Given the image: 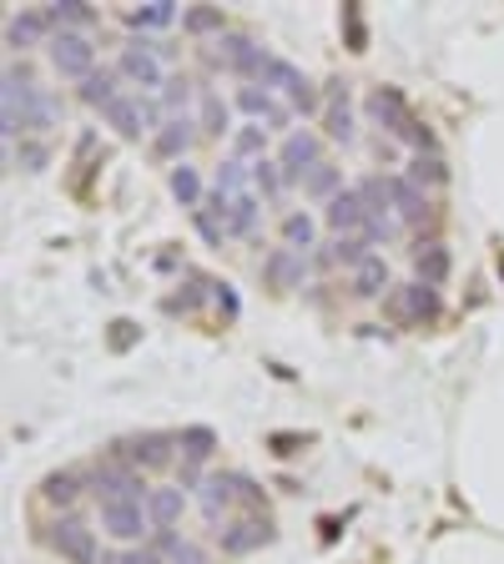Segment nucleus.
<instances>
[{"instance_id":"nucleus-13","label":"nucleus","mask_w":504,"mask_h":564,"mask_svg":"<svg viewBox=\"0 0 504 564\" xmlns=\"http://www.w3.org/2000/svg\"><path fill=\"white\" fill-rule=\"evenodd\" d=\"M318 162H329V156H323V141H318L313 131H288V137H282L278 166H282V176H288V187H293V182L303 187Z\"/></svg>"},{"instance_id":"nucleus-46","label":"nucleus","mask_w":504,"mask_h":564,"mask_svg":"<svg viewBox=\"0 0 504 564\" xmlns=\"http://www.w3.org/2000/svg\"><path fill=\"white\" fill-rule=\"evenodd\" d=\"M101 564H167L152 544H137V550H106Z\"/></svg>"},{"instance_id":"nucleus-6","label":"nucleus","mask_w":504,"mask_h":564,"mask_svg":"<svg viewBox=\"0 0 504 564\" xmlns=\"http://www.w3.org/2000/svg\"><path fill=\"white\" fill-rule=\"evenodd\" d=\"M86 489L96 494V505H106V499H147L152 494V484H147V474L131 469V464H121V458H96L92 469H86Z\"/></svg>"},{"instance_id":"nucleus-28","label":"nucleus","mask_w":504,"mask_h":564,"mask_svg":"<svg viewBox=\"0 0 504 564\" xmlns=\"http://www.w3.org/2000/svg\"><path fill=\"white\" fill-rule=\"evenodd\" d=\"M212 192H223V197H243V192H253V162L227 156V162L212 172Z\"/></svg>"},{"instance_id":"nucleus-1","label":"nucleus","mask_w":504,"mask_h":564,"mask_svg":"<svg viewBox=\"0 0 504 564\" xmlns=\"http://www.w3.org/2000/svg\"><path fill=\"white\" fill-rule=\"evenodd\" d=\"M6 147L25 137H46L51 127H61V96L35 86V76L25 66H6Z\"/></svg>"},{"instance_id":"nucleus-45","label":"nucleus","mask_w":504,"mask_h":564,"mask_svg":"<svg viewBox=\"0 0 504 564\" xmlns=\"http://www.w3.org/2000/svg\"><path fill=\"white\" fill-rule=\"evenodd\" d=\"M399 212H394V207H384V212H368V227H364V237H368V242H388V237H399Z\"/></svg>"},{"instance_id":"nucleus-33","label":"nucleus","mask_w":504,"mask_h":564,"mask_svg":"<svg viewBox=\"0 0 504 564\" xmlns=\"http://www.w3.org/2000/svg\"><path fill=\"white\" fill-rule=\"evenodd\" d=\"M46 15L56 31H86V25H96V11L86 0H56V6H46Z\"/></svg>"},{"instance_id":"nucleus-2","label":"nucleus","mask_w":504,"mask_h":564,"mask_svg":"<svg viewBox=\"0 0 504 564\" xmlns=\"http://www.w3.org/2000/svg\"><path fill=\"white\" fill-rule=\"evenodd\" d=\"M368 117H374L394 141H409L414 152H435V131L414 117V106L404 101L399 86H374V96H368Z\"/></svg>"},{"instance_id":"nucleus-9","label":"nucleus","mask_w":504,"mask_h":564,"mask_svg":"<svg viewBox=\"0 0 504 564\" xmlns=\"http://www.w3.org/2000/svg\"><path fill=\"white\" fill-rule=\"evenodd\" d=\"M101 529L117 544H127V550L152 544V534H157L152 514H147V499H106L101 505Z\"/></svg>"},{"instance_id":"nucleus-43","label":"nucleus","mask_w":504,"mask_h":564,"mask_svg":"<svg viewBox=\"0 0 504 564\" xmlns=\"http://www.w3.org/2000/svg\"><path fill=\"white\" fill-rule=\"evenodd\" d=\"M202 288H212V282H202V278H192V282H182V293H172V297H167V313H197V307L202 303H207V293H202Z\"/></svg>"},{"instance_id":"nucleus-27","label":"nucleus","mask_w":504,"mask_h":564,"mask_svg":"<svg viewBox=\"0 0 504 564\" xmlns=\"http://www.w3.org/2000/svg\"><path fill=\"white\" fill-rule=\"evenodd\" d=\"M414 268H419V282H429V288H439V282L449 278V247L444 242H419L414 247Z\"/></svg>"},{"instance_id":"nucleus-34","label":"nucleus","mask_w":504,"mask_h":564,"mask_svg":"<svg viewBox=\"0 0 504 564\" xmlns=\"http://www.w3.org/2000/svg\"><path fill=\"white\" fill-rule=\"evenodd\" d=\"M404 176H409L414 187L429 192V187H444V182H449V166L439 162L435 152H414V156H409V172H404Z\"/></svg>"},{"instance_id":"nucleus-37","label":"nucleus","mask_w":504,"mask_h":564,"mask_svg":"<svg viewBox=\"0 0 504 564\" xmlns=\"http://www.w3.org/2000/svg\"><path fill=\"white\" fill-rule=\"evenodd\" d=\"M282 187H288V176H282L278 156H262V162H253V192H258L262 202H278Z\"/></svg>"},{"instance_id":"nucleus-4","label":"nucleus","mask_w":504,"mask_h":564,"mask_svg":"<svg viewBox=\"0 0 504 564\" xmlns=\"http://www.w3.org/2000/svg\"><path fill=\"white\" fill-rule=\"evenodd\" d=\"M388 317L394 323H409V328H435L439 317H444V297H439V288H429V282H394V293L384 297Z\"/></svg>"},{"instance_id":"nucleus-31","label":"nucleus","mask_w":504,"mask_h":564,"mask_svg":"<svg viewBox=\"0 0 504 564\" xmlns=\"http://www.w3.org/2000/svg\"><path fill=\"white\" fill-rule=\"evenodd\" d=\"M167 187H172V197L182 202L187 212H197L202 202H207V197H202V172H197V166H187V162H176V166H172Z\"/></svg>"},{"instance_id":"nucleus-40","label":"nucleus","mask_w":504,"mask_h":564,"mask_svg":"<svg viewBox=\"0 0 504 564\" xmlns=\"http://www.w3.org/2000/svg\"><path fill=\"white\" fill-rule=\"evenodd\" d=\"M172 21H176V6H172V0H152V6H137V11H127V25H137V31H167Z\"/></svg>"},{"instance_id":"nucleus-48","label":"nucleus","mask_w":504,"mask_h":564,"mask_svg":"<svg viewBox=\"0 0 504 564\" xmlns=\"http://www.w3.org/2000/svg\"><path fill=\"white\" fill-rule=\"evenodd\" d=\"M202 484H207V474H202V464H187V458H182V464H176V489L187 494V489H197L202 494Z\"/></svg>"},{"instance_id":"nucleus-50","label":"nucleus","mask_w":504,"mask_h":564,"mask_svg":"<svg viewBox=\"0 0 504 564\" xmlns=\"http://www.w3.org/2000/svg\"><path fill=\"white\" fill-rule=\"evenodd\" d=\"M167 564H212V554L202 550V544H192V540H187V544H182V550H176Z\"/></svg>"},{"instance_id":"nucleus-51","label":"nucleus","mask_w":504,"mask_h":564,"mask_svg":"<svg viewBox=\"0 0 504 564\" xmlns=\"http://www.w3.org/2000/svg\"><path fill=\"white\" fill-rule=\"evenodd\" d=\"M212 297L223 303L227 317H237V293H233V282H212Z\"/></svg>"},{"instance_id":"nucleus-41","label":"nucleus","mask_w":504,"mask_h":564,"mask_svg":"<svg viewBox=\"0 0 504 564\" xmlns=\"http://www.w3.org/2000/svg\"><path fill=\"white\" fill-rule=\"evenodd\" d=\"M262 223V197L258 192H243V197H233V237H253Z\"/></svg>"},{"instance_id":"nucleus-10","label":"nucleus","mask_w":504,"mask_h":564,"mask_svg":"<svg viewBox=\"0 0 504 564\" xmlns=\"http://www.w3.org/2000/svg\"><path fill=\"white\" fill-rule=\"evenodd\" d=\"M46 544L61 554L66 564H101V544H96V529L86 524L82 514H61L56 524H51V534H46Z\"/></svg>"},{"instance_id":"nucleus-25","label":"nucleus","mask_w":504,"mask_h":564,"mask_svg":"<svg viewBox=\"0 0 504 564\" xmlns=\"http://www.w3.org/2000/svg\"><path fill=\"white\" fill-rule=\"evenodd\" d=\"M388 293H394V278H388V262L378 252L353 268V297H388Z\"/></svg>"},{"instance_id":"nucleus-26","label":"nucleus","mask_w":504,"mask_h":564,"mask_svg":"<svg viewBox=\"0 0 504 564\" xmlns=\"http://www.w3.org/2000/svg\"><path fill=\"white\" fill-rule=\"evenodd\" d=\"M182 509H187V494L176 489V484H167V489H152V494H147V514H152L157 529H176Z\"/></svg>"},{"instance_id":"nucleus-17","label":"nucleus","mask_w":504,"mask_h":564,"mask_svg":"<svg viewBox=\"0 0 504 564\" xmlns=\"http://www.w3.org/2000/svg\"><path fill=\"white\" fill-rule=\"evenodd\" d=\"M323 137L339 141V147H353L358 127H353V91L348 82H329V111H323Z\"/></svg>"},{"instance_id":"nucleus-54","label":"nucleus","mask_w":504,"mask_h":564,"mask_svg":"<svg viewBox=\"0 0 504 564\" xmlns=\"http://www.w3.org/2000/svg\"><path fill=\"white\" fill-rule=\"evenodd\" d=\"M500 272H504V252H500Z\"/></svg>"},{"instance_id":"nucleus-20","label":"nucleus","mask_w":504,"mask_h":564,"mask_svg":"<svg viewBox=\"0 0 504 564\" xmlns=\"http://www.w3.org/2000/svg\"><path fill=\"white\" fill-rule=\"evenodd\" d=\"M51 35H56V25H51L46 11H21L6 21V46L11 51H31V46H51Z\"/></svg>"},{"instance_id":"nucleus-53","label":"nucleus","mask_w":504,"mask_h":564,"mask_svg":"<svg viewBox=\"0 0 504 564\" xmlns=\"http://www.w3.org/2000/svg\"><path fill=\"white\" fill-rule=\"evenodd\" d=\"M298 448H303V438H298V434H278V438H272V454H282V458L298 454Z\"/></svg>"},{"instance_id":"nucleus-3","label":"nucleus","mask_w":504,"mask_h":564,"mask_svg":"<svg viewBox=\"0 0 504 564\" xmlns=\"http://www.w3.org/2000/svg\"><path fill=\"white\" fill-rule=\"evenodd\" d=\"M176 46H167V41H152V35H131L127 46H121L117 56V70H121V82L141 86V96H157L167 86V70L162 61L172 56Z\"/></svg>"},{"instance_id":"nucleus-30","label":"nucleus","mask_w":504,"mask_h":564,"mask_svg":"<svg viewBox=\"0 0 504 564\" xmlns=\"http://www.w3.org/2000/svg\"><path fill=\"white\" fill-rule=\"evenodd\" d=\"M197 127L202 137H233V111H227V101L217 91H202V111H197Z\"/></svg>"},{"instance_id":"nucleus-18","label":"nucleus","mask_w":504,"mask_h":564,"mask_svg":"<svg viewBox=\"0 0 504 564\" xmlns=\"http://www.w3.org/2000/svg\"><path fill=\"white\" fill-rule=\"evenodd\" d=\"M303 278H308V258H303V252H293V247H272L268 258H262V282H268V288H278V293L303 288Z\"/></svg>"},{"instance_id":"nucleus-14","label":"nucleus","mask_w":504,"mask_h":564,"mask_svg":"<svg viewBox=\"0 0 504 564\" xmlns=\"http://www.w3.org/2000/svg\"><path fill=\"white\" fill-rule=\"evenodd\" d=\"M262 544H272V519L268 514H243V519H233V524L217 529V550H223L227 560H243V554L262 550Z\"/></svg>"},{"instance_id":"nucleus-11","label":"nucleus","mask_w":504,"mask_h":564,"mask_svg":"<svg viewBox=\"0 0 504 564\" xmlns=\"http://www.w3.org/2000/svg\"><path fill=\"white\" fill-rule=\"evenodd\" d=\"M262 61H268V51H262L253 35H243V31L217 35L212 51H207V66H223V70H233V76H243V82H258Z\"/></svg>"},{"instance_id":"nucleus-5","label":"nucleus","mask_w":504,"mask_h":564,"mask_svg":"<svg viewBox=\"0 0 504 564\" xmlns=\"http://www.w3.org/2000/svg\"><path fill=\"white\" fill-rule=\"evenodd\" d=\"M101 121H106V127H111V131H117V137H127V141H141V137H147V131H152V137H157V131H162L167 127V106L162 101H157V96H121V101H111V106H106V111H101Z\"/></svg>"},{"instance_id":"nucleus-39","label":"nucleus","mask_w":504,"mask_h":564,"mask_svg":"<svg viewBox=\"0 0 504 564\" xmlns=\"http://www.w3.org/2000/svg\"><path fill=\"white\" fill-rule=\"evenodd\" d=\"M182 31L187 35H227V15L217 6H192L182 11Z\"/></svg>"},{"instance_id":"nucleus-21","label":"nucleus","mask_w":504,"mask_h":564,"mask_svg":"<svg viewBox=\"0 0 504 564\" xmlns=\"http://www.w3.org/2000/svg\"><path fill=\"white\" fill-rule=\"evenodd\" d=\"M82 494H86V474H76V469H56L41 479V505L61 509V514H71Z\"/></svg>"},{"instance_id":"nucleus-22","label":"nucleus","mask_w":504,"mask_h":564,"mask_svg":"<svg viewBox=\"0 0 504 564\" xmlns=\"http://www.w3.org/2000/svg\"><path fill=\"white\" fill-rule=\"evenodd\" d=\"M192 141H197V121L192 117H167V127L152 137L157 156H167V162H182V156L192 152Z\"/></svg>"},{"instance_id":"nucleus-35","label":"nucleus","mask_w":504,"mask_h":564,"mask_svg":"<svg viewBox=\"0 0 504 564\" xmlns=\"http://www.w3.org/2000/svg\"><path fill=\"white\" fill-rule=\"evenodd\" d=\"M282 247H293L303 258H308V247H318V223L308 212H288V217H282Z\"/></svg>"},{"instance_id":"nucleus-36","label":"nucleus","mask_w":504,"mask_h":564,"mask_svg":"<svg viewBox=\"0 0 504 564\" xmlns=\"http://www.w3.org/2000/svg\"><path fill=\"white\" fill-rule=\"evenodd\" d=\"M6 156H11L15 172H46L51 147L41 137H25V141H15V147H6Z\"/></svg>"},{"instance_id":"nucleus-47","label":"nucleus","mask_w":504,"mask_h":564,"mask_svg":"<svg viewBox=\"0 0 504 564\" xmlns=\"http://www.w3.org/2000/svg\"><path fill=\"white\" fill-rule=\"evenodd\" d=\"M343 25H348V46H353V51H364V46H368L364 11H358V6H343Z\"/></svg>"},{"instance_id":"nucleus-42","label":"nucleus","mask_w":504,"mask_h":564,"mask_svg":"<svg viewBox=\"0 0 504 564\" xmlns=\"http://www.w3.org/2000/svg\"><path fill=\"white\" fill-rule=\"evenodd\" d=\"M333 262H343V268H358V262L374 258V242L368 237H333Z\"/></svg>"},{"instance_id":"nucleus-8","label":"nucleus","mask_w":504,"mask_h":564,"mask_svg":"<svg viewBox=\"0 0 504 564\" xmlns=\"http://www.w3.org/2000/svg\"><path fill=\"white\" fill-rule=\"evenodd\" d=\"M258 86H268V91H282L288 101H293V111H303V117H318V106H323L318 86L308 82L293 61L272 56V51H268V61H262V70H258Z\"/></svg>"},{"instance_id":"nucleus-24","label":"nucleus","mask_w":504,"mask_h":564,"mask_svg":"<svg viewBox=\"0 0 504 564\" xmlns=\"http://www.w3.org/2000/svg\"><path fill=\"white\" fill-rule=\"evenodd\" d=\"M76 96H82L86 106H96V111H106L111 101H121V96H127V91H121V70H117V66L92 70V76L76 86Z\"/></svg>"},{"instance_id":"nucleus-32","label":"nucleus","mask_w":504,"mask_h":564,"mask_svg":"<svg viewBox=\"0 0 504 564\" xmlns=\"http://www.w3.org/2000/svg\"><path fill=\"white\" fill-rule=\"evenodd\" d=\"M343 192V166H333V162H318L313 172H308V182H303V197H313V202H333Z\"/></svg>"},{"instance_id":"nucleus-19","label":"nucleus","mask_w":504,"mask_h":564,"mask_svg":"<svg viewBox=\"0 0 504 564\" xmlns=\"http://www.w3.org/2000/svg\"><path fill=\"white\" fill-rule=\"evenodd\" d=\"M233 505H243V474H233V469L207 474V484H202V514L217 524Z\"/></svg>"},{"instance_id":"nucleus-16","label":"nucleus","mask_w":504,"mask_h":564,"mask_svg":"<svg viewBox=\"0 0 504 564\" xmlns=\"http://www.w3.org/2000/svg\"><path fill=\"white\" fill-rule=\"evenodd\" d=\"M323 223L333 227V237H364L368 207H364V197H358V187H343L339 197L323 207Z\"/></svg>"},{"instance_id":"nucleus-44","label":"nucleus","mask_w":504,"mask_h":564,"mask_svg":"<svg viewBox=\"0 0 504 564\" xmlns=\"http://www.w3.org/2000/svg\"><path fill=\"white\" fill-rule=\"evenodd\" d=\"M162 106H167V117H187V106H192V82L187 76H167Z\"/></svg>"},{"instance_id":"nucleus-49","label":"nucleus","mask_w":504,"mask_h":564,"mask_svg":"<svg viewBox=\"0 0 504 564\" xmlns=\"http://www.w3.org/2000/svg\"><path fill=\"white\" fill-rule=\"evenodd\" d=\"M182 544H187V540H182V534H176V529H157V534H152V550L162 554V560H172V554L182 550Z\"/></svg>"},{"instance_id":"nucleus-29","label":"nucleus","mask_w":504,"mask_h":564,"mask_svg":"<svg viewBox=\"0 0 504 564\" xmlns=\"http://www.w3.org/2000/svg\"><path fill=\"white\" fill-rule=\"evenodd\" d=\"M176 448H182L187 464H207L217 454V434H212L207 423H187V429H176Z\"/></svg>"},{"instance_id":"nucleus-52","label":"nucleus","mask_w":504,"mask_h":564,"mask_svg":"<svg viewBox=\"0 0 504 564\" xmlns=\"http://www.w3.org/2000/svg\"><path fill=\"white\" fill-rule=\"evenodd\" d=\"M111 348H131V338H137V323H111Z\"/></svg>"},{"instance_id":"nucleus-12","label":"nucleus","mask_w":504,"mask_h":564,"mask_svg":"<svg viewBox=\"0 0 504 564\" xmlns=\"http://www.w3.org/2000/svg\"><path fill=\"white\" fill-rule=\"evenodd\" d=\"M46 51H51V66H56L61 82L82 86L86 76L96 70V46H92V35H86V31H56Z\"/></svg>"},{"instance_id":"nucleus-38","label":"nucleus","mask_w":504,"mask_h":564,"mask_svg":"<svg viewBox=\"0 0 504 564\" xmlns=\"http://www.w3.org/2000/svg\"><path fill=\"white\" fill-rule=\"evenodd\" d=\"M233 156H243V162H262V156H268V127H258V121L237 127L233 131Z\"/></svg>"},{"instance_id":"nucleus-15","label":"nucleus","mask_w":504,"mask_h":564,"mask_svg":"<svg viewBox=\"0 0 504 564\" xmlns=\"http://www.w3.org/2000/svg\"><path fill=\"white\" fill-rule=\"evenodd\" d=\"M237 106H243L247 117L258 121V127H268V131H288V106L278 101V96L268 91V86H258V82H247V86H237Z\"/></svg>"},{"instance_id":"nucleus-7","label":"nucleus","mask_w":504,"mask_h":564,"mask_svg":"<svg viewBox=\"0 0 504 564\" xmlns=\"http://www.w3.org/2000/svg\"><path fill=\"white\" fill-rule=\"evenodd\" d=\"M106 454L121 458V464H131V469H141V474H157V469H172L182 448H176V434H157V429H147V434L117 438Z\"/></svg>"},{"instance_id":"nucleus-23","label":"nucleus","mask_w":504,"mask_h":564,"mask_svg":"<svg viewBox=\"0 0 504 564\" xmlns=\"http://www.w3.org/2000/svg\"><path fill=\"white\" fill-rule=\"evenodd\" d=\"M388 182V202H394V212H399V223H423L429 217V192L414 187L409 176H384Z\"/></svg>"}]
</instances>
